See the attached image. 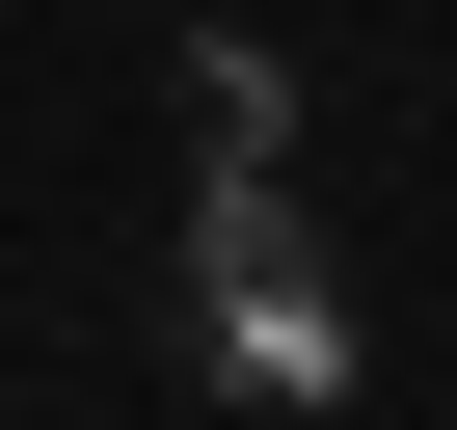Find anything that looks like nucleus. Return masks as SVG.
<instances>
[{
	"label": "nucleus",
	"mask_w": 457,
	"mask_h": 430,
	"mask_svg": "<svg viewBox=\"0 0 457 430\" xmlns=\"http://www.w3.org/2000/svg\"><path fill=\"white\" fill-rule=\"evenodd\" d=\"M188 350L243 376V403H350V269L296 243V188H270V161H215V188H188Z\"/></svg>",
	"instance_id": "nucleus-1"
},
{
	"label": "nucleus",
	"mask_w": 457,
	"mask_h": 430,
	"mask_svg": "<svg viewBox=\"0 0 457 430\" xmlns=\"http://www.w3.org/2000/svg\"><path fill=\"white\" fill-rule=\"evenodd\" d=\"M188 161H296V81H270V28H215V54H188Z\"/></svg>",
	"instance_id": "nucleus-2"
}]
</instances>
